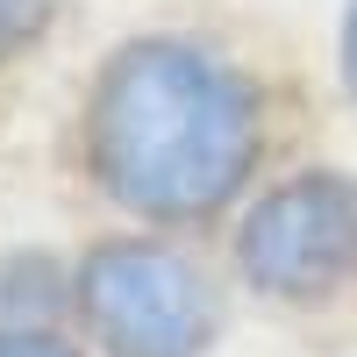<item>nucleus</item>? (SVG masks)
<instances>
[{"instance_id":"obj_1","label":"nucleus","mask_w":357,"mask_h":357,"mask_svg":"<svg viewBox=\"0 0 357 357\" xmlns=\"http://www.w3.org/2000/svg\"><path fill=\"white\" fill-rule=\"evenodd\" d=\"M86 165L143 222H207L257 165V93L200 43H122L86 100Z\"/></svg>"},{"instance_id":"obj_2","label":"nucleus","mask_w":357,"mask_h":357,"mask_svg":"<svg viewBox=\"0 0 357 357\" xmlns=\"http://www.w3.org/2000/svg\"><path fill=\"white\" fill-rule=\"evenodd\" d=\"M72 301L107 357H207L222 336V293L207 286V272L186 250L143 236L86 250Z\"/></svg>"},{"instance_id":"obj_3","label":"nucleus","mask_w":357,"mask_h":357,"mask_svg":"<svg viewBox=\"0 0 357 357\" xmlns=\"http://www.w3.org/2000/svg\"><path fill=\"white\" fill-rule=\"evenodd\" d=\"M236 264L264 301H329L357 279V178L343 172H301L272 186L243 229Z\"/></svg>"},{"instance_id":"obj_4","label":"nucleus","mask_w":357,"mask_h":357,"mask_svg":"<svg viewBox=\"0 0 357 357\" xmlns=\"http://www.w3.org/2000/svg\"><path fill=\"white\" fill-rule=\"evenodd\" d=\"M50 29V0H0V57L29 50Z\"/></svg>"},{"instance_id":"obj_5","label":"nucleus","mask_w":357,"mask_h":357,"mask_svg":"<svg viewBox=\"0 0 357 357\" xmlns=\"http://www.w3.org/2000/svg\"><path fill=\"white\" fill-rule=\"evenodd\" d=\"M0 357H79V350L43 329H0Z\"/></svg>"},{"instance_id":"obj_6","label":"nucleus","mask_w":357,"mask_h":357,"mask_svg":"<svg viewBox=\"0 0 357 357\" xmlns=\"http://www.w3.org/2000/svg\"><path fill=\"white\" fill-rule=\"evenodd\" d=\"M343 79H350V93H357V0H350V15H343Z\"/></svg>"}]
</instances>
